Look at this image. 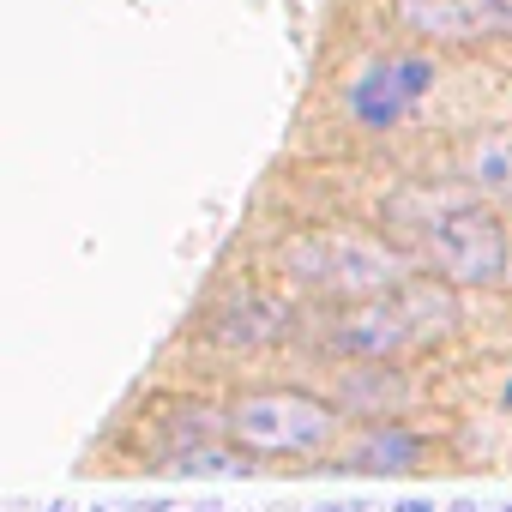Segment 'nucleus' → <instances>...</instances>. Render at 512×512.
Segmentation results:
<instances>
[{
  "mask_svg": "<svg viewBox=\"0 0 512 512\" xmlns=\"http://www.w3.org/2000/svg\"><path fill=\"white\" fill-rule=\"evenodd\" d=\"M452 320H458L452 284H398V290H386V296H368L350 320H338V326L326 332V350L380 362V356H392V350H404V344L440 338Z\"/></svg>",
  "mask_w": 512,
  "mask_h": 512,
  "instance_id": "obj_1",
  "label": "nucleus"
},
{
  "mask_svg": "<svg viewBox=\"0 0 512 512\" xmlns=\"http://www.w3.org/2000/svg\"><path fill=\"white\" fill-rule=\"evenodd\" d=\"M338 404L302 386H266V392H241L223 416V434L241 452L260 458H290V452H320L338 440Z\"/></svg>",
  "mask_w": 512,
  "mask_h": 512,
  "instance_id": "obj_2",
  "label": "nucleus"
},
{
  "mask_svg": "<svg viewBox=\"0 0 512 512\" xmlns=\"http://www.w3.org/2000/svg\"><path fill=\"white\" fill-rule=\"evenodd\" d=\"M284 272L308 290H326V296H386L398 290L404 278V260L386 247V241H368V235H302L284 247Z\"/></svg>",
  "mask_w": 512,
  "mask_h": 512,
  "instance_id": "obj_3",
  "label": "nucleus"
},
{
  "mask_svg": "<svg viewBox=\"0 0 512 512\" xmlns=\"http://www.w3.org/2000/svg\"><path fill=\"white\" fill-rule=\"evenodd\" d=\"M422 253L428 266L440 272V284H458V290H482V284H500L506 278V229L488 205H446L428 235H422Z\"/></svg>",
  "mask_w": 512,
  "mask_h": 512,
  "instance_id": "obj_4",
  "label": "nucleus"
},
{
  "mask_svg": "<svg viewBox=\"0 0 512 512\" xmlns=\"http://www.w3.org/2000/svg\"><path fill=\"white\" fill-rule=\"evenodd\" d=\"M434 79H440V73H434L428 55H398V61H380V67H368L362 79H350L344 103H350L356 127L386 133V127H398V121L434 91Z\"/></svg>",
  "mask_w": 512,
  "mask_h": 512,
  "instance_id": "obj_5",
  "label": "nucleus"
},
{
  "mask_svg": "<svg viewBox=\"0 0 512 512\" xmlns=\"http://www.w3.org/2000/svg\"><path fill=\"white\" fill-rule=\"evenodd\" d=\"M398 19L422 37H512V0H398Z\"/></svg>",
  "mask_w": 512,
  "mask_h": 512,
  "instance_id": "obj_6",
  "label": "nucleus"
},
{
  "mask_svg": "<svg viewBox=\"0 0 512 512\" xmlns=\"http://www.w3.org/2000/svg\"><path fill=\"white\" fill-rule=\"evenodd\" d=\"M290 326H296L290 302H278V296H235V302H223V308L211 314L205 332H211L223 350H260V344H278Z\"/></svg>",
  "mask_w": 512,
  "mask_h": 512,
  "instance_id": "obj_7",
  "label": "nucleus"
},
{
  "mask_svg": "<svg viewBox=\"0 0 512 512\" xmlns=\"http://www.w3.org/2000/svg\"><path fill=\"white\" fill-rule=\"evenodd\" d=\"M416 458H422V434H410V428H368V434H362V446L350 452V464H344V470L398 476V470H410Z\"/></svg>",
  "mask_w": 512,
  "mask_h": 512,
  "instance_id": "obj_8",
  "label": "nucleus"
},
{
  "mask_svg": "<svg viewBox=\"0 0 512 512\" xmlns=\"http://www.w3.org/2000/svg\"><path fill=\"white\" fill-rule=\"evenodd\" d=\"M470 187L482 199H500L512 205V139H482L470 151Z\"/></svg>",
  "mask_w": 512,
  "mask_h": 512,
  "instance_id": "obj_9",
  "label": "nucleus"
},
{
  "mask_svg": "<svg viewBox=\"0 0 512 512\" xmlns=\"http://www.w3.org/2000/svg\"><path fill=\"white\" fill-rule=\"evenodd\" d=\"M175 470H181V476H253V464L241 458V446H235V452L193 446V452H181V458H175Z\"/></svg>",
  "mask_w": 512,
  "mask_h": 512,
  "instance_id": "obj_10",
  "label": "nucleus"
},
{
  "mask_svg": "<svg viewBox=\"0 0 512 512\" xmlns=\"http://www.w3.org/2000/svg\"><path fill=\"white\" fill-rule=\"evenodd\" d=\"M398 512H434V500H416L410 494V500H398Z\"/></svg>",
  "mask_w": 512,
  "mask_h": 512,
  "instance_id": "obj_11",
  "label": "nucleus"
},
{
  "mask_svg": "<svg viewBox=\"0 0 512 512\" xmlns=\"http://www.w3.org/2000/svg\"><path fill=\"white\" fill-rule=\"evenodd\" d=\"M446 512H476V500H452V506H446Z\"/></svg>",
  "mask_w": 512,
  "mask_h": 512,
  "instance_id": "obj_12",
  "label": "nucleus"
},
{
  "mask_svg": "<svg viewBox=\"0 0 512 512\" xmlns=\"http://www.w3.org/2000/svg\"><path fill=\"white\" fill-rule=\"evenodd\" d=\"M49 512H73V506H67V500H55V506H49Z\"/></svg>",
  "mask_w": 512,
  "mask_h": 512,
  "instance_id": "obj_13",
  "label": "nucleus"
},
{
  "mask_svg": "<svg viewBox=\"0 0 512 512\" xmlns=\"http://www.w3.org/2000/svg\"><path fill=\"white\" fill-rule=\"evenodd\" d=\"M314 512H350V506H314Z\"/></svg>",
  "mask_w": 512,
  "mask_h": 512,
  "instance_id": "obj_14",
  "label": "nucleus"
},
{
  "mask_svg": "<svg viewBox=\"0 0 512 512\" xmlns=\"http://www.w3.org/2000/svg\"><path fill=\"white\" fill-rule=\"evenodd\" d=\"M506 404H512V386H506Z\"/></svg>",
  "mask_w": 512,
  "mask_h": 512,
  "instance_id": "obj_15",
  "label": "nucleus"
},
{
  "mask_svg": "<svg viewBox=\"0 0 512 512\" xmlns=\"http://www.w3.org/2000/svg\"><path fill=\"white\" fill-rule=\"evenodd\" d=\"M350 512H356V506H350Z\"/></svg>",
  "mask_w": 512,
  "mask_h": 512,
  "instance_id": "obj_16",
  "label": "nucleus"
},
{
  "mask_svg": "<svg viewBox=\"0 0 512 512\" xmlns=\"http://www.w3.org/2000/svg\"><path fill=\"white\" fill-rule=\"evenodd\" d=\"M506 512H512V506H506Z\"/></svg>",
  "mask_w": 512,
  "mask_h": 512,
  "instance_id": "obj_17",
  "label": "nucleus"
}]
</instances>
